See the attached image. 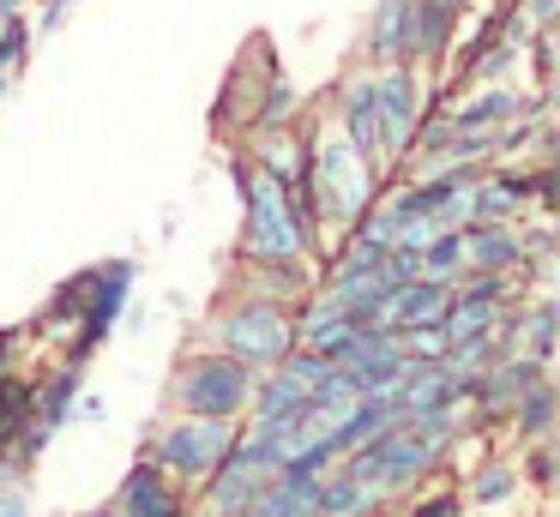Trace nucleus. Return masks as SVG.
Returning a JSON list of instances; mask_svg holds the SVG:
<instances>
[{
	"mask_svg": "<svg viewBox=\"0 0 560 517\" xmlns=\"http://www.w3.org/2000/svg\"><path fill=\"white\" fill-rule=\"evenodd\" d=\"M235 187H242V216H247L242 252H254V259H307L314 252L319 228H314V211L302 204V192L283 187L266 168H254L247 156L235 163Z\"/></svg>",
	"mask_w": 560,
	"mask_h": 517,
	"instance_id": "obj_1",
	"label": "nucleus"
},
{
	"mask_svg": "<svg viewBox=\"0 0 560 517\" xmlns=\"http://www.w3.org/2000/svg\"><path fill=\"white\" fill-rule=\"evenodd\" d=\"M307 156H302V204L319 216H331V223H355V216L368 211V204L380 199V180H386V168H374L362 151H355L350 139H343L338 127L319 132V139H302Z\"/></svg>",
	"mask_w": 560,
	"mask_h": 517,
	"instance_id": "obj_2",
	"label": "nucleus"
},
{
	"mask_svg": "<svg viewBox=\"0 0 560 517\" xmlns=\"http://www.w3.org/2000/svg\"><path fill=\"white\" fill-rule=\"evenodd\" d=\"M218 349H223V355H235L242 367H254V373L278 367V361L295 349L290 307H283V301H271V295H242L218 319Z\"/></svg>",
	"mask_w": 560,
	"mask_h": 517,
	"instance_id": "obj_3",
	"label": "nucleus"
},
{
	"mask_svg": "<svg viewBox=\"0 0 560 517\" xmlns=\"http://www.w3.org/2000/svg\"><path fill=\"white\" fill-rule=\"evenodd\" d=\"M235 445V421H206V415H175L170 427L151 433L145 463H158L170 481H187V487H206V475L230 457Z\"/></svg>",
	"mask_w": 560,
	"mask_h": 517,
	"instance_id": "obj_4",
	"label": "nucleus"
},
{
	"mask_svg": "<svg viewBox=\"0 0 560 517\" xmlns=\"http://www.w3.org/2000/svg\"><path fill=\"white\" fill-rule=\"evenodd\" d=\"M254 367H242L223 349H206L194 355L182 373H175V409L182 415H206V421H235L247 415V397H254Z\"/></svg>",
	"mask_w": 560,
	"mask_h": 517,
	"instance_id": "obj_5",
	"label": "nucleus"
},
{
	"mask_svg": "<svg viewBox=\"0 0 560 517\" xmlns=\"http://www.w3.org/2000/svg\"><path fill=\"white\" fill-rule=\"evenodd\" d=\"M428 115V79L416 60H386L374 67V120H380V151L386 163H404L416 139V120Z\"/></svg>",
	"mask_w": 560,
	"mask_h": 517,
	"instance_id": "obj_6",
	"label": "nucleus"
},
{
	"mask_svg": "<svg viewBox=\"0 0 560 517\" xmlns=\"http://www.w3.org/2000/svg\"><path fill=\"white\" fill-rule=\"evenodd\" d=\"M536 108H542V96H524L518 84H476L470 96H464V103H452L446 108V120L458 132H500V127H512V120H524V115H536ZM500 144V139H494Z\"/></svg>",
	"mask_w": 560,
	"mask_h": 517,
	"instance_id": "obj_7",
	"label": "nucleus"
},
{
	"mask_svg": "<svg viewBox=\"0 0 560 517\" xmlns=\"http://www.w3.org/2000/svg\"><path fill=\"white\" fill-rule=\"evenodd\" d=\"M127 289H133V259H115V265H103L97 277L79 283V295H85V337H79V349H73L79 367H85V355L109 337L115 313H121V301H127Z\"/></svg>",
	"mask_w": 560,
	"mask_h": 517,
	"instance_id": "obj_8",
	"label": "nucleus"
},
{
	"mask_svg": "<svg viewBox=\"0 0 560 517\" xmlns=\"http://www.w3.org/2000/svg\"><path fill=\"white\" fill-rule=\"evenodd\" d=\"M115 517H187V500H182V481H170L158 463H145L139 457L133 469H127V481L115 487Z\"/></svg>",
	"mask_w": 560,
	"mask_h": 517,
	"instance_id": "obj_9",
	"label": "nucleus"
},
{
	"mask_svg": "<svg viewBox=\"0 0 560 517\" xmlns=\"http://www.w3.org/2000/svg\"><path fill=\"white\" fill-rule=\"evenodd\" d=\"M458 0H410V36H416V67H440L458 55Z\"/></svg>",
	"mask_w": 560,
	"mask_h": 517,
	"instance_id": "obj_10",
	"label": "nucleus"
},
{
	"mask_svg": "<svg viewBox=\"0 0 560 517\" xmlns=\"http://www.w3.org/2000/svg\"><path fill=\"white\" fill-rule=\"evenodd\" d=\"M362 55H368V67H386V60H416L410 0H374L368 31H362Z\"/></svg>",
	"mask_w": 560,
	"mask_h": 517,
	"instance_id": "obj_11",
	"label": "nucleus"
},
{
	"mask_svg": "<svg viewBox=\"0 0 560 517\" xmlns=\"http://www.w3.org/2000/svg\"><path fill=\"white\" fill-rule=\"evenodd\" d=\"M446 301H452V283H434V277H410V283H398V289L386 295V307H380V325H392V331L440 325Z\"/></svg>",
	"mask_w": 560,
	"mask_h": 517,
	"instance_id": "obj_12",
	"label": "nucleus"
},
{
	"mask_svg": "<svg viewBox=\"0 0 560 517\" xmlns=\"http://www.w3.org/2000/svg\"><path fill=\"white\" fill-rule=\"evenodd\" d=\"M524 265L518 223H464V271H500L512 277Z\"/></svg>",
	"mask_w": 560,
	"mask_h": 517,
	"instance_id": "obj_13",
	"label": "nucleus"
},
{
	"mask_svg": "<svg viewBox=\"0 0 560 517\" xmlns=\"http://www.w3.org/2000/svg\"><path fill=\"white\" fill-rule=\"evenodd\" d=\"M374 500H380V493L362 487L350 469H326L319 487H314V512L319 517H368V512H374Z\"/></svg>",
	"mask_w": 560,
	"mask_h": 517,
	"instance_id": "obj_14",
	"label": "nucleus"
},
{
	"mask_svg": "<svg viewBox=\"0 0 560 517\" xmlns=\"http://www.w3.org/2000/svg\"><path fill=\"white\" fill-rule=\"evenodd\" d=\"M512 427L524 433V439H548V427H555V385H530V391L512 397Z\"/></svg>",
	"mask_w": 560,
	"mask_h": 517,
	"instance_id": "obj_15",
	"label": "nucleus"
},
{
	"mask_svg": "<svg viewBox=\"0 0 560 517\" xmlns=\"http://www.w3.org/2000/svg\"><path fill=\"white\" fill-rule=\"evenodd\" d=\"M79 373H85V367H79V361H67V367L55 373L37 397H31V403H37V415H43L37 433H49V427H61V421H67V409H73V397H79Z\"/></svg>",
	"mask_w": 560,
	"mask_h": 517,
	"instance_id": "obj_16",
	"label": "nucleus"
},
{
	"mask_svg": "<svg viewBox=\"0 0 560 517\" xmlns=\"http://www.w3.org/2000/svg\"><path fill=\"white\" fill-rule=\"evenodd\" d=\"M422 277L434 283H458L464 277V228H440L434 240L422 247Z\"/></svg>",
	"mask_w": 560,
	"mask_h": 517,
	"instance_id": "obj_17",
	"label": "nucleus"
},
{
	"mask_svg": "<svg viewBox=\"0 0 560 517\" xmlns=\"http://www.w3.org/2000/svg\"><path fill=\"white\" fill-rule=\"evenodd\" d=\"M512 487H518V469H512L506 457H494V463L464 487V500H470V505H500V500H512Z\"/></svg>",
	"mask_w": 560,
	"mask_h": 517,
	"instance_id": "obj_18",
	"label": "nucleus"
},
{
	"mask_svg": "<svg viewBox=\"0 0 560 517\" xmlns=\"http://www.w3.org/2000/svg\"><path fill=\"white\" fill-rule=\"evenodd\" d=\"M31 55V19L25 12H0V72H13Z\"/></svg>",
	"mask_w": 560,
	"mask_h": 517,
	"instance_id": "obj_19",
	"label": "nucleus"
},
{
	"mask_svg": "<svg viewBox=\"0 0 560 517\" xmlns=\"http://www.w3.org/2000/svg\"><path fill=\"white\" fill-rule=\"evenodd\" d=\"M512 19L524 24V36H536V31H555V19H560V0H512Z\"/></svg>",
	"mask_w": 560,
	"mask_h": 517,
	"instance_id": "obj_20",
	"label": "nucleus"
},
{
	"mask_svg": "<svg viewBox=\"0 0 560 517\" xmlns=\"http://www.w3.org/2000/svg\"><path fill=\"white\" fill-rule=\"evenodd\" d=\"M548 475H555V457H548V445H536V451H530V481H542V487H548Z\"/></svg>",
	"mask_w": 560,
	"mask_h": 517,
	"instance_id": "obj_21",
	"label": "nucleus"
},
{
	"mask_svg": "<svg viewBox=\"0 0 560 517\" xmlns=\"http://www.w3.org/2000/svg\"><path fill=\"white\" fill-rule=\"evenodd\" d=\"M0 517H31V505H25V500H19V493H13V487H0Z\"/></svg>",
	"mask_w": 560,
	"mask_h": 517,
	"instance_id": "obj_22",
	"label": "nucleus"
},
{
	"mask_svg": "<svg viewBox=\"0 0 560 517\" xmlns=\"http://www.w3.org/2000/svg\"><path fill=\"white\" fill-rule=\"evenodd\" d=\"M458 505H464V500H434V505H422L416 517H458Z\"/></svg>",
	"mask_w": 560,
	"mask_h": 517,
	"instance_id": "obj_23",
	"label": "nucleus"
},
{
	"mask_svg": "<svg viewBox=\"0 0 560 517\" xmlns=\"http://www.w3.org/2000/svg\"><path fill=\"white\" fill-rule=\"evenodd\" d=\"M85 517H115V512H85Z\"/></svg>",
	"mask_w": 560,
	"mask_h": 517,
	"instance_id": "obj_24",
	"label": "nucleus"
},
{
	"mask_svg": "<svg viewBox=\"0 0 560 517\" xmlns=\"http://www.w3.org/2000/svg\"><path fill=\"white\" fill-rule=\"evenodd\" d=\"M0 96H7V72H0Z\"/></svg>",
	"mask_w": 560,
	"mask_h": 517,
	"instance_id": "obj_25",
	"label": "nucleus"
},
{
	"mask_svg": "<svg viewBox=\"0 0 560 517\" xmlns=\"http://www.w3.org/2000/svg\"><path fill=\"white\" fill-rule=\"evenodd\" d=\"M61 7H73V0H61Z\"/></svg>",
	"mask_w": 560,
	"mask_h": 517,
	"instance_id": "obj_26",
	"label": "nucleus"
},
{
	"mask_svg": "<svg viewBox=\"0 0 560 517\" xmlns=\"http://www.w3.org/2000/svg\"><path fill=\"white\" fill-rule=\"evenodd\" d=\"M458 7H470V0H458Z\"/></svg>",
	"mask_w": 560,
	"mask_h": 517,
	"instance_id": "obj_27",
	"label": "nucleus"
},
{
	"mask_svg": "<svg viewBox=\"0 0 560 517\" xmlns=\"http://www.w3.org/2000/svg\"><path fill=\"white\" fill-rule=\"evenodd\" d=\"M0 12H7V0H0Z\"/></svg>",
	"mask_w": 560,
	"mask_h": 517,
	"instance_id": "obj_28",
	"label": "nucleus"
},
{
	"mask_svg": "<svg viewBox=\"0 0 560 517\" xmlns=\"http://www.w3.org/2000/svg\"><path fill=\"white\" fill-rule=\"evenodd\" d=\"M307 517H319V512H307Z\"/></svg>",
	"mask_w": 560,
	"mask_h": 517,
	"instance_id": "obj_29",
	"label": "nucleus"
},
{
	"mask_svg": "<svg viewBox=\"0 0 560 517\" xmlns=\"http://www.w3.org/2000/svg\"><path fill=\"white\" fill-rule=\"evenodd\" d=\"M0 487H7V481H0Z\"/></svg>",
	"mask_w": 560,
	"mask_h": 517,
	"instance_id": "obj_30",
	"label": "nucleus"
}]
</instances>
